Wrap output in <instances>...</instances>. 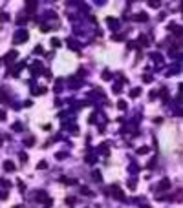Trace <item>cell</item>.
Here are the masks:
<instances>
[{
	"instance_id": "1",
	"label": "cell",
	"mask_w": 183,
	"mask_h": 208,
	"mask_svg": "<svg viewBox=\"0 0 183 208\" xmlns=\"http://www.w3.org/2000/svg\"><path fill=\"white\" fill-rule=\"evenodd\" d=\"M24 40H28V31H18L17 37H15V42L20 44V42H24Z\"/></svg>"
},
{
	"instance_id": "2",
	"label": "cell",
	"mask_w": 183,
	"mask_h": 208,
	"mask_svg": "<svg viewBox=\"0 0 183 208\" xmlns=\"http://www.w3.org/2000/svg\"><path fill=\"white\" fill-rule=\"evenodd\" d=\"M170 186V183H169V179H163L161 183H159V190H167V188Z\"/></svg>"
},
{
	"instance_id": "3",
	"label": "cell",
	"mask_w": 183,
	"mask_h": 208,
	"mask_svg": "<svg viewBox=\"0 0 183 208\" xmlns=\"http://www.w3.org/2000/svg\"><path fill=\"white\" fill-rule=\"evenodd\" d=\"M4 168H6L7 172H9V170L13 172V170H15V164H13V162H11V161H6V162H4Z\"/></svg>"
},
{
	"instance_id": "4",
	"label": "cell",
	"mask_w": 183,
	"mask_h": 208,
	"mask_svg": "<svg viewBox=\"0 0 183 208\" xmlns=\"http://www.w3.org/2000/svg\"><path fill=\"white\" fill-rule=\"evenodd\" d=\"M147 18H148V17H147L145 13H139V15H135V20H137V22H145Z\"/></svg>"
},
{
	"instance_id": "5",
	"label": "cell",
	"mask_w": 183,
	"mask_h": 208,
	"mask_svg": "<svg viewBox=\"0 0 183 208\" xmlns=\"http://www.w3.org/2000/svg\"><path fill=\"white\" fill-rule=\"evenodd\" d=\"M26 6H28V9H29V11H33V9H35V6H37V2H28Z\"/></svg>"
},
{
	"instance_id": "6",
	"label": "cell",
	"mask_w": 183,
	"mask_h": 208,
	"mask_svg": "<svg viewBox=\"0 0 183 208\" xmlns=\"http://www.w3.org/2000/svg\"><path fill=\"white\" fill-rule=\"evenodd\" d=\"M39 168H42V170H44V168H48V166H46V161H42V162H39Z\"/></svg>"
},
{
	"instance_id": "7",
	"label": "cell",
	"mask_w": 183,
	"mask_h": 208,
	"mask_svg": "<svg viewBox=\"0 0 183 208\" xmlns=\"http://www.w3.org/2000/svg\"><path fill=\"white\" fill-rule=\"evenodd\" d=\"M150 7H159V2H150Z\"/></svg>"
}]
</instances>
